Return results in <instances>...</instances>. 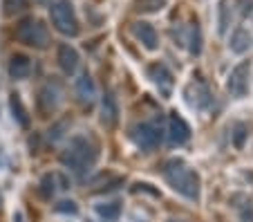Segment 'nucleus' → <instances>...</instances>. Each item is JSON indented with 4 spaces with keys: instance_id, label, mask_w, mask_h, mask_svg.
<instances>
[{
    "instance_id": "3",
    "label": "nucleus",
    "mask_w": 253,
    "mask_h": 222,
    "mask_svg": "<svg viewBox=\"0 0 253 222\" xmlns=\"http://www.w3.org/2000/svg\"><path fill=\"white\" fill-rule=\"evenodd\" d=\"M49 18L56 32H61L63 36H77L79 34V20L74 14L70 0H52L49 5Z\"/></svg>"
},
{
    "instance_id": "16",
    "label": "nucleus",
    "mask_w": 253,
    "mask_h": 222,
    "mask_svg": "<svg viewBox=\"0 0 253 222\" xmlns=\"http://www.w3.org/2000/svg\"><path fill=\"white\" fill-rule=\"evenodd\" d=\"M9 108H11L14 119L18 121L23 128H27V126H29V115H27V108L23 106V99H20L18 94H11V97H9Z\"/></svg>"
},
{
    "instance_id": "23",
    "label": "nucleus",
    "mask_w": 253,
    "mask_h": 222,
    "mask_svg": "<svg viewBox=\"0 0 253 222\" xmlns=\"http://www.w3.org/2000/svg\"><path fill=\"white\" fill-rule=\"evenodd\" d=\"M229 25H231V7L224 0V2H220V34H224Z\"/></svg>"
},
{
    "instance_id": "15",
    "label": "nucleus",
    "mask_w": 253,
    "mask_h": 222,
    "mask_svg": "<svg viewBox=\"0 0 253 222\" xmlns=\"http://www.w3.org/2000/svg\"><path fill=\"white\" fill-rule=\"evenodd\" d=\"M191 88H195V94H186L188 97V103H191L193 108H206L211 103V94L209 90H206L204 83H191Z\"/></svg>"
},
{
    "instance_id": "24",
    "label": "nucleus",
    "mask_w": 253,
    "mask_h": 222,
    "mask_svg": "<svg viewBox=\"0 0 253 222\" xmlns=\"http://www.w3.org/2000/svg\"><path fill=\"white\" fill-rule=\"evenodd\" d=\"M247 135H249L247 126H244V124H238V126H235V133H233V144H235V148H242V146H244V139H247Z\"/></svg>"
},
{
    "instance_id": "9",
    "label": "nucleus",
    "mask_w": 253,
    "mask_h": 222,
    "mask_svg": "<svg viewBox=\"0 0 253 222\" xmlns=\"http://www.w3.org/2000/svg\"><path fill=\"white\" fill-rule=\"evenodd\" d=\"M132 34L137 36V41H141V45L146 49H157V43H159V39H157V32H155V27L150 23H146V20H139V23H134L132 25Z\"/></svg>"
},
{
    "instance_id": "18",
    "label": "nucleus",
    "mask_w": 253,
    "mask_h": 222,
    "mask_svg": "<svg viewBox=\"0 0 253 222\" xmlns=\"http://www.w3.org/2000/svg\"><path fill=\"white\" fill-rule=\"evenodd\" d=\"M96 213H99V218H103L105 222H117L121 216V202H105V204H99L96 207Z\"/></svg>"
},
{
    "instance_id": "26",
    "label": "nucleus",
    "mask_w": 253,
    "mask_h": 222,
    "mask_svg": "<svg viewBox=\"0 0 253 222\" xmlns=\"http://www.w3.org/2000/svg\"><path fill=\"white\" fill-rule=\"evenodd\" d=\"M240 5V14L247 18V16H253V0H238Z\"/></svg>"
},
{
    "instance_id": "29",
    "label": "nucleus",
    "mask_w": 253,
    "mask_h": 222,
    "mask_svg": "<svg viewBox=\"0 0 253 222\" xmlns=\"http://www.w3.org/2000/svg\"><path fill=\"white\" fill-rule=\"evenodd\" d=\"M39 2H41V0H39Z\"/></svg>"
},
{
    "instance_id": "14",
    "label": "nucleus",
    "mask_w": 253,
    "mask_h": 222,
    "mask_svg": "<svg viewBox=\"0 0 253 222\" xmlns=\"http://www.w3.org/2000/svg\"><path fill=\"white\" fill-rule=\"evenodd\" d=\"M249 45H251V36H249V32L244 27H238L233 34H231L229 47L233 49L235 54H242V52H247L249 49Z\"/></svg>"
},
{
    "instance_id": "4",
    "label": "nucleus",
    "mask_w": 253,
    "mask_h": 222,
    "mask_svg": "<svg viewBox=\"0 0 253 222\" xmlns=\"http://www.w3.org/2000/svg\"><path fill=\"white\" fill-rule=\"evenodd\" d=\"M16 39H18L23 45H29V47L45 49L49 43V32L43 25V20L25 18V20H20L18 27H16Z\"/></svg>"
},
{
    "instance_id": "25",
    "label": "nucleus",
    "mask_w": 253,
    "mask_h": 222,
    "mask_svg": "<svg viewBox=\"0 0 253 222\" xmlns=\"http://www.w3.org/2000/svg\"><path fill=\"white\" fill-rule=\"evenodd\" d=\"M56 211L58 213H72V216H74V213L79 211V207L72 202V200H63V202L56 204Z\"/></svg>"
},
{
    "instance_id": "21",
    "label": "nucleus",
    "mask_w": 253,
    "mask_h": 222,
    "mask_svg": "<svg viewBox=\"0 0 253 222\" xmlns=\"http://www.w3.org/2000/svg\"><path fill=\"white\" fill-rule=\"evenodd\" d=\"M27 7H29L27 0H2V11H5V16L23 14Z\"/></svg>"
},
{
    "instance_id": "8",
    "label": "nucleus",
    "mask_w": 253,
    "mask_h": 222,
    "mask_svg": "<svg viewBox=\"0 0 253 222\" xmlns=\"http://www.w3.org/2000/svg\"><path fill=\"white\" fill-rule=\"evenodd\" d=\"M148 74H150V79H153V83L159 88V92H162L164 97H168L170 94V90H172V74H170V70L164 65V63H153L148 68Z\"/></svg>"
},
{
    "instance_id": "7",
    "label": "nucleus",
    "mask_w": 253,
    "mask_h": 222,
    "mask_svg": "<svg viewBox=\"0 0 253 222\" xmlns=\"http://www.w3.org/2000/svg\"><path fill=\"white\" fill-rule=\"evenodd\" d=\"M188 137H191V126L184 121V117L170 112V117H168V141H170V146L186 144Z\"/></svg>"
},
{
    "instance_id": "13",
    "label": "nucleus",
    "mask_w": 253,
    "mask_h": 222,
    "mask_svg": "<svg viewBox=\"0 0 253 222\" xmlns=\"http://www.w3.org/2000/svg\"><path fill=\"white\" fill-rule=\"evenodd\" d=\"M77 92H79V99H81L83 103H92V101H94V94H96L94 81H92V77L87 72L81 74V77L77 79Z\"/></svg>"
},
{
    "instance_id": "22",
    "label": "nucleus",
    "mask_w": 253,
    "mask_h": 222,
    "mask_svg": "<svg viewBox=\"0 0 253 222\" xmlns=\"http://www.w3.org/2000/svg\"><path fill=\"white\" fill-rule=\"evenodd\" d=\"M54 193H56V179H54V175H45L41 179V195L49 200Z\"/></svg>"
},
{
    "instance_id": "2",
    "label": "nucleus",
    "mask_w": 253,
    "mask_h": 222,
    "mask_svg": "<svg viewBox=\"0 0 253 222\" xmlns=\"http://www.w3.org/2000/svg\"><path fill=\"white\" fill-rule=\"evenodd\" d=\"M96 155H99L96 153V146L87 137H72L70 146L61 155V162L72 173L85 175V171H90V166L96 162Z\"/></svg>"
},
{
    "instance_id": "20",
    "label": "nucleus",
    "mask_w": 253,
    "mask_h": 222,
    "mask_svg": "<svg viewBox=\"0 0 253 222\" xmlns=\"http://www.w3.org/2000/svg\"><path fill=\"white\" fill-rule=\"evenodd\" d=\"M188 49H191V54H200L202 52V29H200V23L197 20H193L191 23V36H188Z\"/></svg>"
},
{
    "instance_id": "11",
    "label": "nucleus",
    "mask_w": 253,
    "mask_h": 222,
    "mask_svg": "<svg viewBox=\"0 0 253 222\" xmlns=\"http://www.w3.org/2000/svg\"><path fill=\"white\" fill-rule=\"evenodd\" d=\"M7 72H9V77L14 79V81L27 79L29 74H32V61H29V56H25V54H14V56L9 58Z\"/></svg>"
},
{
    "instance_id": "5",
    "label": "nucleus",
    "mask_w": 253,
    "mask_h": 222,
    "mask_svg": "<svg viewBox=\"0 0 253 222\" xmlns=\"http://www.w3.org/2000/svg\"><path fill=\"white\" fill-rule=\"evenodd\" d=\"M132 139L139 148L148 153V150L157 148L159 141H162V126H159L157 121H143V124H137L132 128Z\"/></svg>"
},
{
    "instance_id": "28",
    "label": "nucleus",
    "mask_w": 253,
    "mask_h": 222,
    "mask_svg": "<svg viewBox=\"0 0 253 222\" xmlns=\"http://www.w3.org/2000/svg\"><path fill=\"white\" fill-rule=\"evenodd\" d=\"M170 222H179V220H170Z\"/></svg>"
},
{
    "instance_id": "27",
    "label": "nucleus",
    "mask_w": 253,
    "mask_h": 222,
    "mask_svg": "<svg viewBox=\"0 0 253 222\" xmlns=\"http://www.w3.org/2000/svg\"><path fill=\"white\" fill-rule=\"evenodd\" d=\"M242 222H253V202H249L242 209Z\"/></svg>"
},
{
    "instance_id": "19",
    "label": "nucleus",
    "mask_w": 253,
    "mask_h": 222,
    "mask_svg": "<svg viewBox=\"0 0 253 222\" xmlns=\"http://www.w3.org/2000/svg\"><path fill=\"white\" fill-rule=\"evenodd\" d=\"M168 0H137L134 2V9L141 11V14H155V11L164 9Z\"/></svg>"
},
{
    "instance_id": "12",
    "label": "nucleus",
    "mask_w": 253,
    "mask_h": 222,
    "mask_svg": "<svg viewBox=\"0 0 253 222\" xmlns=\"http://www.w3.org/2000/svg\"><path fill=\"white\" fill-rule=\"evenodd\" d=\"M101 121L105 126H115L119 121V103H117V97L112 92H108L103 97V103H101Z\"/></svg>"
},
{
    "instance_id": "17",
    "label": "nucleus",
    "mask_w": 253,
    "mask_h": 222,
    "mask_svg": "<svg viewBox=\"0 0 253 222\" xmlns=\"http://www.w3.org/2000/svg\"><path fill=\"white\" fill-rule=\"evenodd\" d=\"M39 103H41V108L43 110H54V108L58 106V90L56 88H52V83H47V86L41 90V99H39Z\"/></svg>"
},
{
    "instance_id": "1",
    "label": "nucleus",
    "mask_w": 253,
    "mask_h": 222,
    "mask_svg": "<svg viewBox=\"0 0 253 222\" xmlns=\"http://www.w3.org/2000/svg\"><path fill=\"white\" fill-rule=\"evenodd\" d=\"M166 182L175 188L179 195L188 200H197L200 198V175L193 169H188L182 160H170L164 164L162 169Z\"/></svg>"
},
{
    "instance_id": "6",
    "label": "nucleus",
    "mask_w": 253,
    "mask_h": 222,
    "mask_svg": "<svg viewBox=\"0 0 253 222\" xmlns=\"http://www.w3.org/2000/svg\"><path fill=\"white\" fill-rule=\"evenodd\" d=\"M249 79H251V63L244 61L240 63L238 68H233V72H231L229 77V83H226V88H229L231 97H244L249 92Z\"/></svg>"
},
{
    "instance_id": "10",
    "label": "nucleus",
    "mask_w": 253,
    "mask_h": 222,
    "mask_svg": "<svg viewBox=\"0 0 253 222\" xmlns=\"http://www.w3.org/2000/svg\"><path fill=\"white\" fill-rule=\"evenodd\" d=\"M56 61H58V65H61V70L65 74H74L77 68H79V52L72 47V45L63 43V45H58Z\"/></svg>"
}]
</instances>
